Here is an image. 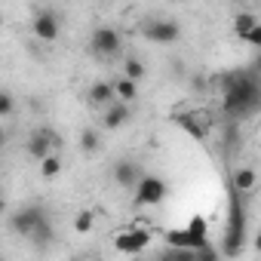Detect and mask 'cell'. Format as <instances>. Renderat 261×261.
Returning <instances> with one entry per match:
<instances>
[{"mask_svg":"<svg viewBox=\"0 0 261 261\" xmlns=\"http://www.w3.org/2000/svg\"><path fill=\"white\" fill-rule=\"evenodd\" d=\"M59 172H62V157H59V154H53V157H46V160L40 163V175H43V178H56Z\"/></svg>","mask_w":261,"mask_h":261,"instance_id":"21","label":"cell"},{"mask_svg":"<svg viewBox=\"0 0 261 261\" xmlns=\"http://www.w3.org/2000/svg\"><path fill=\"white\" fill-rule=\"evenodd\" d=\"M145 178V172H142V166L139 163H133V160H120V163H114V181L120 185V188H139V181Z\"/></svg>","mask_w":261,"mask_h":261,"instance_id":"10","label":"cell"},{"mask_svg":"<svg viewBox=\"0 0 261 261\" xmlns=\"http://www.w3.org/2000/svg\"><path fill=\"white\" fill-rule=\"evenodd\" d=\"M114 92H117V101H123V105H129V101H136L139 98V83H133V80H126L123 74L114 80Z\"/></svg>","mask_w":261,"mask_h":261,"instance_id":"15","label":"cell"},{"mask_svg":"<svg viewBox=\"0 0 261 261\" xmlns=\"http://www.w3.org/2000/svg\"><path fill=\"white\" fill-rule=\"evenodd\" d=\"M62 145V139L56 136V129H49V126H40V129H34V133L25 139V154L28 157H34L37 163H43L46 157H53L56 154V148Z\"/></svg>","mask_w":261,"mask_h":261,"instance_id":"3","label":"cell"},{"mask_svg":"<svg viewBox=\"0 0 261 261\" xmlns=\"http://www.w3.org/2000/svg\"><path fill=\"white\" fill-rule=\"evenodd\" d=\"M53 240H56V227H53V221L46 218V221H43V224L31 233V243H34L37 249H43V246H49Z\"/></svg>","mask_w":261,"mask_h":261,"instance_id":"16","label":"cell"},{"mask_svg":"<svg viewBox=\"0 0 261 261\" xmlns=\"http://www.w3.org/2000/svg\"><path fill=\"white\" fill-rule=\"evenodd\" d=\"M246 246V206L243 197L233 194L230 206H227V227H224V240H221V255L224 258H237Z\"/></svg>","mask_w":261,"mask_h":261,"instance_id":"2","label":"cell"},{"mask_svg":"<svg viewBox=\"0 0 261 261\" xmlns=\"http://www.w3.org/2000/svg\"><path fill=\"white\" fill-rule=\"evenodd\" d=\"M243 43H246V46H252V49H258V53H261V22H258V25H255V28H252V31H249V34H246V37H243Z\"/></svg>","mask_w":261,"mask_h":261,"instance_id":"24","label":"cell"},{"mask_svg":"<svg viewBox=\"0 0 261 261\" xmlns=\"http://www.w3.org/2000/svg\"><path fill=\"white\" fill-rule=\"evenodd\" d=\"M197 255H200V261H221V258H218V252H215L212 246H209V249H200Z\"/></svg>","mask_w":261,"mask_h":261,"instance_id":"25","label":"cell"},{"mask_svg":"<svg viewBox=\"0 0 261 261\" xmlns=\"http://www.w3.org/2000/svg\"><path fill=\"white\" fill-rule=\"evenodd\" d=\"M31 31H34L37 40H43V43H56L59 34H62V19H59V13L49 10V7L40 10V13L34 16V22H31Z\"/></svg>","mask_w":261,"mask_h":261,"instance_id":"6","label":"cell"},{"mask_svg":"<svg viewBox=\"0 0 261 261\" xmlns=\"http://www.w3.org/2000/svg\"><path fill=\"white\" fill-rule=\"evenodd\" d=\"M148 246H151V230L145 227H123L114 237V249L120 255H142Z\"/></svg>","mask_w":261,"mask_h":261,"instance_id":"5","label":"cell"},{"mask_svg":"<svg viewBox=\"0 0 261 261\" xmlns=\"http://www.w3.org/2000/svg\"><path fill=\"white\" fill-rule=\"evenodd\" d=\"M160 261H200V255L194 249H166Z\"/></svg>","mask_w":261,"mask_h":261,"instance_id":"20","label":"cell"},{"mask_svg":"<svg viewBox=\"0 0 261 261\" xmlns=\"http://www.w3.org/2000/svg\"><path fill=\"white\" fill-rule=\"evenodd\" d=\"M252 249H255V252H258V255H261V230H258V233H255V240H252Z\"/></svg>","mask_w":261,"mask_h":261,"instance_id":"26","label":"cell"},{"mask_svg":"<svg viewBox=\"0 0 261 261\" xmlns=\"http://www.w3.org/2000/svg\"><path fill=\"white\" fill-rule=\"evenodd\" d=\"M123 77L133 80V83H142V80L148 77V65H145L142 59H136V56H126V59H123Z\"/></svg>","mask_w":261,"mask_h":261,"instance_id":"14","label":"cell"},{"mask_svg":"<svg viewBox=\"0 0 261 261\" xmlns=\"http://www.w3.org/2000/svg\"><path fill=\"white\" fill-rule=\"evenodd\" d=\"M13 108H16V101H13V92H0V117H13Z\"/></svg>","mask_w":261,"mask_h":261,"instance_id":"23","label":"cell"},{"mask_svg":"<svg viewBox=\"0 0 261 261\" xmlns=\"http://www.w3.org/2000/svg\"><path fill=\"white\" fill-rule=\"evenodd\" d=\"M175 120H178V123H181V126L188 129L191 136H197V139H203V136H206V129H203V126H200V123H197V120H194L191 114H178Z\"/></svg>","mask_w":261,"mask_h":261,"instance_id":"22","label":"cell"},{"mask_svg":"<svg viewBox=\"0 0 261 261\" xmlns=\"http://www.w3.org/2000/svg\"><path fill=\"white\" fill-rule=\"evenodd\" d=\"M252 71H258V74H261V53L255 56V65H252Z\"/></svg>","mask_w":261,"mask_h":261,"instance_id":"27","label":"cell"},{"mask_svg":"<svg viewBox=\"0 0 261 261\" xmlns=\"http://www.w3.org/2000/svg\"><path fill=\"white\" fill-rule=\"evenodd\" d=\"M255 185H258V172H255L252 166H240V169H233V178H230L233 194L249 197V194L255 191Z\"/></svg>","mask_w":261,"mask_h":261,"instance_id":"12","label":"cell"},{"mask_svg":"<svg viewBox=\"0 0 261 261\" xmlns=\"http://www.w3.org/2000/svg\"><path fill=\"white\" fill-rule=\"evenodd\" d=\"M255 25H258V16H252V13H237V16H233V31H237L240 40H243Z\"/></svg>","mask_w":261,"mask_h":261,"instance_id":"17","label":"cell"},{"mask_svg":"<svg viewBox=\"0 0 261 261\" xmlns=\"http://www.w3.org/2000/svg\"><path fill=\"white\" fill-rule=\"evenodd\" d=\"M120 46H123L120 34H117L114 28H108V25H98V28L92 31V37H89V49H92L95 56H101V59H114V56L120 53Z\"/></svg>","mask_w":261,"mask_h":261,"instance_id":"8","label":"cell"},{"mask_svg":"<svg viewBox=\"0 0 261 261\" xmlns=\"http://www.w3.org/2000/svg\"><path fill=\"white\" fill-rule=\"evenodd\" d=\"M163 200H166V181H163L160 175L145 172V178H142L139 188H136V203H139V206H160Z\"/></svg>","mask_w":261,"mask_h":261,"instance_id":"9","label":"cell"},{"mask_svg":"<svg viewBox=\"0 0 261 261\" xmlns=\"http://www.w3.org/2000/svg\"><path fill=\"white\" fill-rule=\"evenodd\" d=\"M95 227V212L92 209H80L74 215V233H89Z\"/></svg>","mask_w":261,"mask_h":261,"instance_id":"18","label":"cell"},{"mask_svg":"<svg viewBox=\"0 0 261 261\" xmlns=\"http://www.w3.org/2000/svg\"><path fill=\"white\" fill-rule=\"evenodd\" d=\"M142 34L151 43H175L181 37V25L175 19H151V22H145Z\"/></svg>","mask_w":261,"mask_h":261,"instance_id":"7","label":"cell"},{"mask_svg":"<svg viewBox=\"0 0 261 261\" xmlns=\"http://www.w3.org/2000/svg\"><path fill=\"white\" fill-rule=\"evenodd\" d=\"M46 218H49V215H46L43 206H37V203H25V206H19V209L10 215V227H13L19 237H28V240H31V233H34Z\"/></svg>","mask_w":261,"mask_h":261,"instance_id":"4","label":"cell"},{"mask_svg":"<svg viewBox=\"0 0 261 261\" xmlns=\"http://www.w3.org/2000/svg\"><path fill=\"white\" fill-rule=\"evenodd\" d=\"M129 105H123V101H117V105H111L105 114H101V126L105 129H120V126H126L129 123Z\"/></svg>","mask_w":261,"mask_h":261,"instance_id":"13","label":"cell"},{"mask_svg":"<svg viewBox=\"0 0 261 261\" xmlns=\"http://www.w3.org/2000/svg\"><path fill=\"white\" fill-rule=\"evenodd\" d=\"M98 145H101L98 129H83V133H80V148H83V154H95Z\"/></svg>","mask_w":261,"mask_h":261,"instance_id":"19","label":"cell"},{"mask_svg":"<svg viewBox=\"0 0 261 261\" xmlns=\"http://www.w3.org/2000/svg\"><path fill=\"white\" fill-rule=\"evenodd\" d=\"M86 98H89V105L92 108H111V105H117V92H114V80H95L92 86H89V92H86Z\"/></svg>","mask_w":261,"mask_h":261,"instance_id":"11","label":"cell"},{"mask_svg":"<svg viewBox=\"0 0 261 261\" xmlns=\"http://www.w3.org/2000/svg\"><path fill=\"white\" fill-rule=\"evenodd\" d=\"M261 105V80L255 71H240V74H227L224 77V95H221V108L230 117L249 114Z\"/></svg>","mask_w":261,"mask_h":261,"instance_id":"1","label":"cell"},{"mask_svg":"<svg viewBox=\"0 0 261 261\" xmlns=\"http://www.w3.org/2000/svg\"><path fill=\"white\" fill-rule=\"evenodd\" d=\"M71 261H89V258H86V255H74Z\"/></svg>","mask_w":261,"mask_h":261,"instance_id":"28","label":"cell"}]
</instances>
